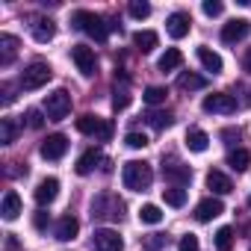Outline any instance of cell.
<instances>
[{"mask_svg": "<svg viewBox=\"0 0 251 251\" xmlns=\"http://www.w3.org/2000/svg\"><path fill=\"white\" fill-rule=\"evenodd\" d=\"M121 180L130 192H145L151 186V180H154V172H151V166L145 160H130L121 169Z\"/></svg>", "mask_w": 251, "mask_h": 251, "instance_id": "obj_1", "label": "cell"}, {"mask_svg": "<svg viewBox=\"0 0 251 251\" xmlns=\"http://www.w3.org/2000/svg\"><path fill=\"white\" fill-rule=\"evenodd\" d=\"M74 27L77 30H83L86 36H92L95 42H103L106 39V33H109V27L103 24V18L100 15H95V12H86V9H80V12H74Z\"/></svg>", "mask_w": 251, "mask_h": 251, "instance_id": "obj_2", "label": "cell"}, {"mask_svg": "<svg viewBox=\"0 0 251 251\" xmlns=\"http://www.w3.org/2000/svg\"><path fill=\"white\" fill-rule=\"evenodd\" d=\"M77 130L86 133V136H98L100 142H106V139H112V121L98 118V115H80L77 118Z\"/></svg>", "mask_w": 251, "mask_h": 251, "instance_id": "obj_3", "label": "cell"}, {"mask_svg": "<svg viewBox=\"0 0 251 251\" xmlns=\"http://www.w3.org/2000/svg\"><path fill=\"white\" fill-rule=\"evenodd\" d=\"M50 74H53V71H50V65H48V62H33V65H27V68H24V74H21V80H18V83H21V89H24V92H36V89H42V86L50 80Z\"/></svg>", "mask_w": 251, "mask_h": 251, "instance_id": "obj_4", "label": "cell"}, {"mask_svg": "<svg viewBox=\"0 0 251 251\" xmlns=\"http://www.w3.org/2000/svg\"><path fill=\"white\" fill-rule=\"evenodd\" d=\"M121 210H124L121 198L118 195H109V192H103V195H98L92 201V216L95 219H121L124 216Z\"/></svg>", "mask_w": 251, "mask_h": 251, "instance_id": "obj_5", "label": "cell"}, {"mask_svg": "<svg viewBox=\"0 0 251 251\" xmlns=\"http://www.w3.org/2000/svg\"><path fill=\"white\" fill-rule=\"evenodd\" d=\"M45 112H48L50 121H62V118L71 112V95H68L65 89L50 92V95L45 98Z\"/></svg>", "mask_w": 251, "mask_h": 251, "instance_id": "obj_6", "label": "cell"}, {"mask_svg": "<svg viewBox=\"0 0 251 251\" xmlns=\"http://www.w3.org/2000/svg\"><path fill=\"white\" fill-rule=\"evenodd\" d=\"M204 112H219V115H230L236 112V98L233 95H225V92H213L204 98Z\"/></svg>", "mask_w": 251, "mask_h": 251, "instance_id": "obj_7", "label": "cell"}, {"mask_svg": "<svg viewBox=\"0 0 251 251\" xmlns=\"http://www.w3.org/2000/svg\"><path fill=\"white\" fill-rule=\"evenodd\" d=\"M92 245H95V251H121L124 248V239L112 227H98L95 236H92Z\"/></svg>", "mask_w": 251, "mask_h": 251, "instance_id": "obj_8", "label": "cell"}, {"mask_svg": "<svg viewBox=\"0 0 251 251\" xmlns=\"http://www.w3.org/2000/svg\"><path fill=\"white\" fill-rule=\"evenodd\" d=\"M71 59H74V65H77V71H80L83 77H92V74H95V68H98L95 50H92V48H86V45H74V48H71Z\"/></svg>", "mask_w": 251, "mask_h": 251, "instance_id": "obj_9", "label": "cell"}, {"mask_svg": "<svg viewBox=\"0 0 251 251\" xmlns=\"http://www.w3.org/2000/svg\"><path fill=\"white\" fill-rule=\"evenodd\" d=\"M248 33H251V21L248 18H233V21H227L222 27V42L225 45H236V42L248 39Z\"/></svg>", "mask_w": 251, "mask_h": 251, "instance_id": "obj_10", "label": "cell"}, {"mask_svg": "<svg viewBox=\"0 0 251 251\" xmlns=\"http://www.w3.org/2000/svg\"><path fill=\"white\" fill-rule=\"evenodd\" d=\"M189 30H192V18H189L186 12H172V15L166 18V33H169L172 39L189 36Z\"/></svg>", "mask_w": 251, "mask_h": 251, "instance_id": "obj_11", "label": "cell"}, {"mask_svg": "<svg viewBox=\"0 0 251 251\" xmlns=\"http://www.w3.org/2000/svg\"><path fill=\"white\" fill-rule=\"evenodd\" d=\"M65 151H68V139H65L62 133H53V136H48V139L42 142V157H45V160H62Z\"/></svg>", "mask_w": 251, "mask_h": 251, "instance_id": "obj_12", "label": "cell"}, {"mask_svg": "<svg viewBox=\"0 0 251 251\" xmlns=\"http://www.w3.org/2000/svg\"><path fill=\"white\" fill-rule=\"evenodd\" d=\"M225 213V204L219 201V198H204V201H198V207H195V219L198 222H213L216 216H222Z\"/></svg>", "mask_w": 251, "mask_h": 251, "instance_id": "obj_13", "label": "cell"}, {"mask_svg": "<svg viewBox=\"0 0 251 251\" xmlns=\"http://www.w3.org/2000/svg\"><path fill=\"white\" fill-rule=\"evenodd\" d=\"M98 163H103L100 148H89V151H83V154H80V160H77V166H74V169H77V175H92Z\"/></svg>", "mask_w": 251, "mask_h": 251, "instance_id": "obj_14", "label": "cell"}, {"mask_svg": "<svg viewBox=\"0 0 251 251\" xmlns=\"http://www.w3.org/2000/svg\"><path fill=\"white\" fill-rule=\"evenodd\" d=\"M163 177L172 180L175 186H183L192 180V169L189 166H180V163H172V166H163Z\"/></svg>", "mask_w": 251, "mask_h": 251, "instance_id": "obj_15", "label": "cell"}, {"mask_svg": "<svg viewBox=\"0 0 251 251\" xmlns=\"http://www.w3.org/2000/svg\"><path fill=\"white\" fill-rule=\"evenodd\" d=\"M56 195H59V180H56V177H45V180H39V186H36V201H39L42 207L50 204Z\"/></svg>", "mask_w": 251, "mask_h": 251, "instance_id": "obj_16", "label": "cell"}, {"mask_svg": "<svg viewBox=\"0 0 251 251\" xmlns=\"http://www.w3.org/2000/svg\"><path fill=\"white\" fill-rule=\"evenodd\" d=\"M0 213H3V219L6 222H15L18 216H21V198H18V192H6L3 195V204H0Z\"/></svg>", "mask_w": 251, "mask_h": 251, "instance_id": "obj_17", "label": "cell"}, {"mask_svg": "<svg viewBox=\"0 0 251 251\" xmlns=\"http://www.w3.org/2000/svg\"><path fill=\"white\" fill-rule=\"evenodd\" d=\"M77 230H80V222H77L74 216H62V219L56 222V239H62V242L74 239V236H77Z\"/></svg>", "mask_w": 251, "mask_h": 251, "instance_id": "obj_18", "label": "cell"}, {"mask_svg": "<svg viewBox=\"0 0 251 251\" xmlns=\"http://www.w3.org/2000/svg\"><path fill=\"white\" fill-rule=\"evenodd\" d=\"M15 53H18V39L3 33V36H0V65H9L15 59Z\"/></svg>", "mask_w": 251, "mask_h": 251, "instance_id": "obj_19", "label": "cell"}, {"mask_svg": "<svg viewBox=\"0 0 251 251\" xmlns=\"http://www.w3.org/2000/svg\"><path fill=\"white\" fill-rule=\"evenodd\" d=\"M53 33H56V27H53L50 18H36V21H33V39H36V42L45 45V42L53 39Z\"/></svg>", "mask_w": 251, "mask_h": 251, "instance_id": "obj_20", "label": "cell"}, {"mask_svg": "<svg viewBox=\"0 0 251 251\" xmlns=\"http://www.w3.org/2000/svg\"><path fill=\"white\" fill-rule=\"evenodd\" d=\"M198 62L207 68V71H213V74H219L222 68H225V62H222V56L216 53V50H210V48H198Z\"/></svg>", "mask_w": 251, "mask_h": 251, "instance_id": "obj_21", "label": "cell"}, {"mask_svg": "<svg viewBox=\"0 0 251 251\" xmlns=\"http://www.w3.org/2000/svg\"><path fill=\"white\" fill-rule=\"evenodd\" d=\"M186 148H189V151H195V154H204V151L210 148V136H207L204 130L192 127V130L186 133Z\"/></svg>", "mask_w": 251, "mask_h": 251, "instance_id": "obj_22", "label": "cell"}, {"mask_svg": "<svg viewBox=\"0 0 251 251\" xmlns=\"http://www.w3.org/2000/svg\"><path fill=\"white\" fill-rule=\"evenodd\" d=\"M207 189H213L216 195H227V192L233 189V183H230L227 175H222V172H210V175H207Z\"/></svg>", "mask_w": 251, "mask_h": 251, "instance_id": "obj_23", "label": "cell"}, {"mask_svg": "<svg viewBox=\"0 0 251 251\" xmlns=\"http://www.w3.org/2000/svg\"><path fill=\"white\" fill-rule=\"evenodd\" d=\"M133 45H136L142 53H148V50H154V48L160 45V36H157L154 30H139V33H133Z\"/></svg>", "mask_w": 251, "mask_h": 251, "instance_id": "obj_24", "label": "cell"}, {"mask_svg": "<svg viewBox=\"0 0 251 251\" xmlns=\"http://www.w3.org/2000/svg\"><path fill=\"white\" fill-rule=\"evenodd\" d=\"M180 62H183V53H180L177 48H169V50L160 56L157 68H160V71H175V68H180Z\"/></svg>", "mask_w": 251, "mask_h": 251, "instance_id": "obj_25", "label": "cell"}, {"mask_svg": "<svg viewBox=\"0 0 251 251\" xmlns=\"http://www.w3.org/2000/svg\"><path fill=\"white\" fill-rule=\"evenodd\" d=\"M207 86V77H201V74H180L177 77V89H183V92H195V89H204Z\"/></svg>", "mask_w": 251, "mask_h": 251, "instance_id": "obj_26", "label": "cell"}, {"mask_svg": "<svg viewBox=\"0 0 251 251\" xmlns=\"http://www.w3.org/2000/svg\"><path fill=\"white\" fill-rule=\"evenodd\" d=\"M248 163H251V154H248L245 148H236V151H230V154H227V166H230L233 172H245V169H248Z\"/></svg>", "mask_w": 251, "mask_h": 251, "instance_id": "obj_27", "label": "cell"}, {"mask_svg": "<svg viewBox=\"0 0 251 251\" xmlns=\"http://www.w3.org/2000/svg\"><path fill=\"white\" fill-rule=\"evenodd\" d=\"M163 201L169 207H183L186 204V189L183 186H169V189H163Z\"/></svg>", "mask_w": 251, "mask_h": 251, "instance_id": "obj_28", "label": "cell"}, {"mask_svg": "<svg viewBox=\"0 0 251 251\" xmlns=\"http://www.w3.org/2000/svg\"><path fill=\"white\" fill-rule=\"evenodd\" d=\"M139 222H145V225H160V222H163V210H160L157 204H142V207H139Z\"/></svg>", "mask_w": 251, "mask_h": 251, "instance_id": "obj_29", "label": "cell"}, {"mask_svg": "<svg viewBox=\"0 0 251 251\" xmlns=\"http://www.w3.org/2000/svg\"><path fill=\"white\" fill-rule=\"evenodd\" d=\"M15 136H18L15 121H12V118H3V121H0V142H3V145H12Z\"/></svg>", "mask_w": 251, "mask_h": 251, "instance_id": "obj_30", "label": "cell"}, {"mask_svg": "<svg viewBox=\"0 0 251 251\" xmlns=\"http://www.w3.org/2000/svg\"><path fill=\"white\" fill-rule=\"evenodd\" d=\"M145 121L151 124V127H157V130H166L169 124H172V115H169V112H160V109H151V112L145 115Z\"/></svg>", "mask_w": 251, "mask_h": 251, "instance_id": "obj_31", "label": "cell"}, {"mask_svg": "<svg viewBox=\"0 0 251 251\" xmlns=\"http://www.w3.org/2000/svg\"><path fill=\"white\" fill-rule=\"evenodd\" d=\"M166 95H169V92H166L163 86H148L145 95H142V100L151 103V106H157V103H166Z\"/></svg>", "mask_w": 251, "mask_h": 251, "instance_id": "obj_32", "label": "cell"}, {"mask_svg": "<svg viewBox=\"0 0 251 251\" xmlns=\"http://www.w3.org/2000/svg\"><path fill=\"white\" fill-rule=\"evenodd\" d=\"M233 245V230L230 227H219L216 230V251H230Z\"/></svg>", "mask_w": 251, "mask_h": 251, "instance_id": "obj_33", "label": "cell"}, {"mask_svg": "<svg viewBox=\"0 0 251 251\" xmlns=\"http://www.w3.org/2000/svg\"><path fill=\"white\" fill-rule=\"evenodd\" d=\"M130 15H133L136 21L148 18V15H151V3H142V0H133V3H130Z\"/></svg>", "mask_w": 251, "mask_h": 251, "instance_id": "obj_34", "label": "cell"}, {"mask_svg": "<svg viewBox=\"0 0 251 251\" xmlns=\"http://www.w3.org/2000/svg\"><path fill=\"white\" fill-rule=\"evenodd\" d=\"M127 106H130V95L124 92V89H121V92L115 89V95H112V109L118 112V109H127Z\"/></svg>", "mask_w": 251, "mask_h": 251, "instance_id": "obj_35", "label": "cell"}, {"mask_svg": "<svg viewBox=\"0 0 251 251\" xmlns=\"http://www.w3.org/2000/svg\"><path fill=\"white\" fill-rule=\"evenodd\" d=\"M124 142H127V148L139 151V148H145V145H148V136H145V133H127V139H124Z\"/></svg>", "mask_w": 251, "mask_h": 251, "instance_id": "obj_36", "label": "cell"}, {"mask_svg": "<svg viewBox=\"0 0 251 251\" xmlns=\"http://www.w3.org/2000/svg\"><path fill=\"white\" fill-rule=\"evenodd\" d=\"M177 251H198V236H195V233H186V236H180V242H177Z\"/></svg>", "mask_w": 251, "mask_h": 251, "instance_id": "obj_37", "label": "cell"}, {"mask_svg": "<svg viewBox=\"0 0 251 251\" xmlns=\"http://www.w3.org/2000/svg\"><path fill=\"white\" fill-rule=\"evenodd\" d=\"M204 15H210V18H216V15H222V3L219 0H204Z\"/></svg>", "mask_w": 251, "mask_h": 251, "instance_id": "obj_38", "label": "cell"}, {"mask_svg": "<svg viewBox=\"0 0 251 251\" xmlns=\"http://www.w3.org/2000/svg\"><path fill=\"white\" fill-rule=\"evenodd\" d=\"M27 124H30V127H33V130H39V127H42V124H45V118H42V112H39V109H30V112H27Z\"/></svg>", "mask_w": 251, "mask_h": 251, "instance_id": "obj_39", "label": "cell"}, {"mask_svg": "<svg viewBox=\"0 0 251 251\" xmlns=\"http://www.w3.org/2000/svg\"><path fill=\"white\" fill-rule=\"evenodd\" d=\"M48 222H50V216H48L45 210H39V213H36V219H33V225H36L39 230H45V227H48Z\"/></svg>", "mask_w": 251, "mask_h": 251, "instance_id": "obj_40", "label": "cell"}, {"mask_svg": "<svg viewBox=\"0 0 251 251\" xmlns=\"http://www.w3.org/2000/svg\"><path fill=\"white\" fill-rule=\"evenodd\" d=\"M15 95H12V86H3V103H12Z\"/></svg>", "mask_w": 251, "mask_h": 251, "instance_id": "obj_41", "label": "cell"}, {"mask_svg": "<svg viewBox=\"0 0 251 251\" xmlns=\"http://www.w3.org/2000/svg\"><path fill=\"white\" fill-rule=\"evenodd\" d=\"M245 71L251 74V48H248V53H245Z\"/></svg>", "mask_w": 251, "mask_h": 251, "instance_id": "obj_42", "label": "cell"}, {"mask_svg": "<svg viewBox=\"0 0 251 251\" xmlns=\"http://www.w3.org/2000/svg\"><path fill=\"white\" fill-rule=\"evenodd\" d=\"M248 201H251V198H248Z\"/></svg>", "mask_w": 251, "mask_h": 251, "instance_id": "obj_43", "label": "cell"}]
</instances>
